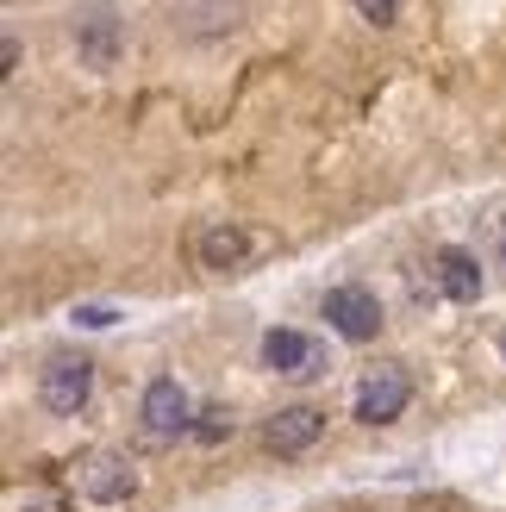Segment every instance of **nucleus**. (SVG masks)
<instances>
[{
  "instance_id": "1",
  "label": "nucleus",
  "mask_w": 506,
  "mask_h": 512,
  "mask_svg": "<svg viewBox=\"0 0 506 512\" xmlns=\"http://www.w3.org/2000/svg\"><path fill=\"white\" fill-rule=\"evenodd\" d=\"M138 419H144V438L150 444H182V438H194L200 406H194V394L175 375H157L144 388V400H138Z\"/></svg>"
},
{
  "instance_id": "2",
  "label": "nucleus",
  "mask_w": 506,
  "mask_h": 512,
  "mask_svg": "<svg viewBox=\"0 0 506 512\" xmlns=\"http://www.w3.org/2000/svg\"><path fill=\"white\" fill-rule=\"evenodd\" d=\"M75 50H82V69H113L125 50V19L113 0H82L75 7Z\"/></svg>"
},
{
  "instance_id": "3",
  "label": "nucleus",
  "mask_w": 506,
  "mask_h": 512,
  "mask_svg": "<svg viewBox=\"0 0 506 512\" xmlns=\"http://www.w3.org/2000/svg\"><path fill=\"white\" fill-rule=\"evenodd\" d=\"M407 406H413V375L394 369V363H382V369H369V375L357 381L350 419H357V425H388V419L407 413Z\"/></svg>"
},
{
  "instance_id": "4",
  "label": "nucleus",
  "mask_w": 506,
  "mask_h": 512,
  "mask_svg": "<svg viewBox=\"0 0 506 512\" xmlns=\"http://www.w3.org/2000/svg\"><path fill=\"white\" fill-rule=\"evenodd\" d=\"M94 394V363L88 356H50L44 375H38V406L57 419H75Z\"/></svg>"
},
{
  "instance_id": "5",
  "label": "nucleus",
  "mask_w": 506,
  "mask_h": 512,
  "mask_svg": "<svg viewBox=\"0 0 506 512\" xmlns=\"http://www.w3.org/2000/svg\"><path fill=\"white\" fill-rule=\"evenodd\" d=\"M319 313L332 319V331L344 344H369L375 331H382V300H375L369 288H357V281H344V288H332L319 300Z\"/></svg>"
},
{
  "instance_id": "6",
  "label": "nucleus",
  "mask_w": 506,
  "mask_h": 512,
  "mask_svg": "<svg viewBox=\"0 0 506 512\" xmlns=\"http://www.w3.org/2000/svg\"><path fill=\"white\" fill-rule=\"evenodd\" d=\"M263 369L288 375V381H319L325 375V344L307 338V331L275 325V331H263Z\"/></svg>"
},
{
  "instance_id": "7",
  "label": "nucleus",
  "mask_w": 506,
  "mask_h": 512,
  "mask_svg": "<svg viewBox=\"0 0 506 512\" xmlns=\"http://www.w3.org/2000/svg\"><path fill=\"white\" fill-rule=\"evenodd\" d=\"M138 494V463L119 450H94L82 463V500L88 506H125Z\"/></svg>"
},
{
  "instance_id": "8",
  "label": "nucleus",
  "mask_w": 506,
  "mask_h": 512,
  "mask_svg": "<svg viewBox=\"0 0 506 512\" xmlns=\"http://www.w3.org/2000/svg\"><path fill=\"white\" fill-rule=\"evenodd\" d=\"M319 438H325V413H319V406H307V400L282 406V413L263 419V450L269 456H307Z\"/></svg>"
},
{
  "instance_id": "9",
  "label": "nucleus",
  "mask_w": 506,
  "mask_h": 512,
  "mask_svg": "<svg viewBox=\"0 0 506 512\" xmlns=\"http://www.w3.org/2000/svg\"><path fill=\"white\" fill-rule=\"evenodd\" d=\"M432 288H438L444 300H457V306L482 300V288H488V269H482V256H475V250H463V244H444V250H432Z\"/></svg>"
},
{
  "instance_id": "10",
  "label": "nucleus",
  "mask_w": 506,
  "mask_h": 512,
  "mask_svg": "<svg viewBox=\"0 0 506 512\" xmlns=\"http://www.w3.org/2000/svg\"><path fill=\"white\" fill-rule=\"evenodd\" d=\"M250 232L244 225H207V232H200V269H213V275H232V269H244L250 263Z\"/></svg>"
},
{
  "instance_id": "11",
  "label": "nucleus",
  "mask_w": 506,
  "mask_h": 512,
  "mask_svg": "<svg viewBox=\"0 0 506 512\" xmlns=\"http://www.w3.org/2000/svg\"><path fill=\"white\" fill-rule=\"evenodd\" d=\"M225 431H232V413H225V406H200V419H194V438H200V444H219Z\"/></svg>"
},
{
  "instance_id": "12",
  "label": "nucleus",
  "mask_w": 506,
  "mask_h": 512,
  "mask_svg": "<svg viewBox=\"0 0 506 512\" xmlns=\"http://www.w3.org/2000/svg\"><path fill=\"white\" fill-rule=\"evenodd\" d=\"M69 319H75V325H88V331H107V325H119V313H113V306H75Z\"/></svg>"
},
{
  "instance_id": "13",
  "label": "nucleus",
  "mask_w": 506,
  "mask_h": 512,
  "mask_svg": "<svg viewBox=\"0 0 506 512\" xmlns=\"http://www.w3.org/2000/svg\"><path fill=\"white\" fill-rule=\"evenodd\" d=\"M369 25H394V13H400V0H350Z\"/></svg>"
},
{
  "instance_id": "14",
  "label": "nucleus",
  "mask_w": 506,
  "mask_h": 512,
  "mask_svg": "<svg viewBox=\"0 0 506 512\" xmlns=\"http://www.w3.org/2000/svg\"><path fill=\"white\" fill-rule=\"evenodd\" d=\"M19 512H63V500H57V494H38V500H25Z\"/></svg>"
},
{
  "instance_id": "15",
  "label": "nucleus",
  "mask_w": 506,
  "mask_h": 512,
  "mask_svg": "<svg viewBox=\"0 0 506 512\" xmlns=\"http://www.w3.org/2000/svg\"><path fill=\"white\" fill-rule=\"evenodd\" d=\"M500 356H506V331H500Z\"/></svg>"
}]
</instances>
